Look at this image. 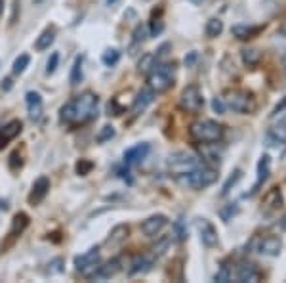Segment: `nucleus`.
Listing matches in <instances>:
<instances>
[{"label": "nucleus", "mask_w": 286, "mask_h": 283, "mask_svg": "<svg viewBox=\"0 0 286 283\" xmlns=\"http://www.w3.org/2000/svg\"><path fill=\"white\" fill-rule=\"evenodd\" d=\"M98 101L100 99L94 92H90V90L82 92L80 96L72 98L61 107V111H59L61 123L67 127H82L86 123H90L92 119H96Z\"/></svg>", "instance_id": "f257e3e1"}, {"label": "nucleus", "mask_w": 286, "mask_h": 283, "mask_svg": "<svg viewBox=\"0 0 286 283\" xmlns=\"http://www.w3.org/2000/svg\"><path fill=\"white\" fill-rule=\"evenodd\" d=\"M217 180V172L212 167H202L199 165L197 169L189 170L185 174H179L178 176V182L187 188H193V189H204L208 186H212Z\"/></svg>", "instance_id": "f03ea898"}, {"label": "nucleus", "mask_w": 286, "mask_h": 283, "mask_svg": "<svg viewBox=\"0 0 286 283\" xmlns=\"http://www.w3.org/2000/svg\"><path fill=\"white\" fill-rule=\"evenodd\" d=\"M191 138L199 143H206V142H219L223 138V127L217 125L215 121L210 119H200L195 121L191 128H189Z\"/></svg>", "instance_id": "7ed1b4c3"}, {"label": "nucleus", "mask_w": 286, "mask_h": 283, "mask_svg": "<svg viewBox=\"0 0 286 283\" xmlns=\"http://www.w3.org/2000/svg\"><path fill=\"white\" fill-rule=\"evenodd\" d=\"M223 103L227 109H233L235 113H252L256 109V99L254 94L248 90L233 88L223 94Z\"/></svg>", "instance_id": "20e7f679"}, {"label": "nucleus", "mask_w": 286, "mask_h": 283, "mask_svg": "<svg viewBox=\"0 0 286 283\" xmlns=\"http://www.w3.org/2000/svg\"><path fill=\"white\" fill-rule=\"evenodd\" d=\"M147 83H149V88L155 94L166 92L174 85V63L170 65V63L158 61L157 65L147 73Z\"/></svg>", "instance_id": "39448f33"}, {"label": "nucleus", "mask_w": 286, "mask_h": 283, "mask_svg": "<svg viewBox=\"0 0 286 283\" xmlns=\"http://www.w3.org/2000/svg\"><path fill=\"white\" fill-rule=\"evenodd\" d=\"M74 266H76V270H78L84 278L92 280L94 274H96V270H98V266H100V249L94 247V249L86 251L84 255L74 256Z\"/></svg>", "instance_id": "423d86ee"}, {"label": "nucleus", "mask_w": 286, "mask_h": 283, "mask_svg": "<svg viewBox=\"0 0 286 283\" xmlns=\"http://www.w3.org/2000/svg\"><path fill=\"white\" fill-rule=\"evenodd\" d=\"M200 163L199 159L191 153H185V151H179V153H174L168 161V167H170L172 174L179 176V174H185L189 170L197 169Z\"/></svg>", "instance_id": "0eeeda50"}, {"label": "nucleus", "mask_w": 286, "mask_h": 283, "mask_svg": "<svg viewBox=\"0 0 286 283\" xmlns=\"http://www.w3.org/2000/svg\"><path fill=\"white\" fill-rule=\"evenodd\" d=\"M179 103L185 111H191V113H197L200 111V107L204 105V98H202V92L197 85H191L183 88L181 96H179Z\"/></svg>", "instance_id": "6e6552de"}, {"label": "nucleus", "mask_w": 286, "mask_h": 283, "mask_svg": "<svg viewBox=\"0 0 286 283\" xmlns=\"http://www.w3.org/2000/svg\"><path fill=\"white\" fill-rule=\"evenodd\" d=\"M254 247H256L257 253L267 256H277L283 249V241L277 236H265V237H259L254 241Z\"/></svg>", "instance_id": "1a4fd4ad"}, {"label": "nucleus", "mask_w": 286, "mask_h": 283, "mask_svg": "<svg viewBox=\"0 0 286 283\" xmlns=\"http://www.w3.org/2000/svg\"><path fill=\"white\" fill-rule=\"evenodd\" d=\"M168 226V218L164 214H155V216H149L145 222L142 224V230L143 234L147 237H157L158 234Z\"/></svg>", "instance_id": "9d476101"}, {"label": "nucleus", "mask_w": 286, "mask_h": 283, "mask_svg": "<svg viewBox=\"0 0 286 283\" xmlns=\"http://www.w3.org/2000/svg\"><path fill=\"white\" fill-rule=\"evenodd\" d=\"M197 228H199L200 241L206 245V247H215L217 245V230L214 228V224L206 218H199L197 220Z\"/></svg>", "instance_id": "9b49d317"}, {"label": "nucleus", "mask_w": 286, "mask_h": 283, "mask_svg": "<svg viewBox=\"0 0 286 283\" xmlns=\"http://www.w3.org/2000/svg\"><path fill=\"white\" fill-rule=\"evenodd\" d=\"M48 191H50V180L46 178V176H40L35 184H33V189H31V193H29V205H40L46 195H48Z\"/></svg>", "instance_id": "f8f14e48"}, {"label": "nucleus", "mask_w": 286, "mask_h": 283, "mask_svg": "<svg viewBox=\"0 0 286 283\" xmlns=\"http://www.w3.org/2000/svg\"><path fill=\"white\" fill-rule=\"evenodd\" d=\"M21 128H23V123L19 119H14V121H10L8 125L0 128V149H4L10 142L15 140L21 134Z\"/></svg>", "instance_id": "ddd939ff"}, {"label": "nucleus", "mask_w": 286, "mask_h": 283, "mask_svg": "<svg viewBox=\"0 0 286 283\" xmlns=\"http://www.w3.org/2000/svg\"><path fill=\"white\" fill-rule=\"evenodd\" d=\"M149 149H151V145L149 143H138V145H134V147H130L124 151V165L130 167V165H138V163H142L143 159L147 157L149 153Z\"/></svg>", "instance_id": "4468645a"}, {"label": "nucleus", "mask_w": 286, "mask_h": 283, "mask_svg": "<svg viewBox=\"0 0 286 283\" xmlns=\"http://www.w3.org/2000/svg\"><path fill=\"white\" fill-rule=\"evenodd\" d=\"M25 101H27V113L33 121H38L42 117V111H44V103H42V98L38 92H27L25 96Z\"/></svg>", "instance_id": "2eb2a0df"}, {"label": "nucleus", "mask_w": 286, "mask_h": 283, "mask_svg": "<svg viewBox=\"0 0 286 283\" xmlns=\"http://www.w3.org/2000/svg\"><path fill=\"white\" fill-rule=\"evenodd\" d=\"M120 270H122V266H120V258H111L109 262L98 266V270H96V274H94L92 280H109V278L116 276Z\"/></svg>", "instance_id": "dca6fc26"}, {"label": "nucleus", "mask_w": 286, "mask_h": 283, "mask_svg": "<svg viewBox=\"0 0 286 283\" xmlns=\"http://www.w3.org/2000/svg\"><path fill=\"white\" fill-rule=\"evenodd\" d=\"M281 207H283L281 189H279V188H273L271 191L265 195V199H263V209H261V211L265 212V214H275V212H279Z\"/></svg>", "instance_id": "f3484780"}, {"label": "nucleus", "mask_w": 286, "mask_h": 283, "mask_svg": "<svg viewBox=\"0 0 286 283\" xmlns=\"http://www.w3.org/2000/svg\"><path fill=\"white\" fill-rule=\"evenodd\" d=\"M153 99H155V92H153L151 88H145V90H142V92L134 98V103H132V115L143 113V111L147 109V105H149V103H153Z\"/></svg>", "instance_id": "a211bd4d"}, {"label": "nucleus", "mask_w": 286, "mask_h": 283, "mask_svg": "<svg viewBox=\"0 0 286 283\" xmlns=\"http://www.w3.org/2000/svg\"><path fill=\"white\" fill-rule=\"evenodd\" d=\"M237 280L241 283L246 282H257L259 280V272L252 262H243L237 266Z\"/></svg>", "instance_id": "6ab92c4d"}, {"label": "nucleus", "mask_w": 286, "mask_h": 283, "mask_svg": "<svg viewBox=\"0 0 286 283\" xmlns=\"http://www.w3.org/2000/svg\"><path fill=\"white\" fill-rule=\"evenodd\" d=\"M153 262H155V256L138 255L134 260H132V264H130V274H132V276H136V274H145V272L151 270Z\"/></svg>", "instance_id": "aec40b11"}, {"label": "nucleus", "mask_w": 286, "mask_h": 283, "mask_svg": "<svg viewBox=\"0 0 286 283\" xmlns=\"http://www.w3.org/2000/svg\"><path fill=\"white\" fill-rule=\"evenodd\" d=\"M29 226V216L25 212H17L14 216V220H12V228H10V232H8V236H10V239H15V237H19L23 232H25V228Z\"/></svg>", "instance_id": "412c9836"}, {"label": "nucleus", "mask_w": 286, "mask_h": 283, "mask_svg": "<svg viewBox=\"0 0 286 283\" xmlns=\"http://www.w3.org/2000/svg\"><path fill=\"white\" fill-rule=\"evenodd\" d=\"M130 234V228L126 224H118V226H114L111 230V234H109V237L105 241V245H109V247H118L122 241L128 237Z\"/></svg>", "instance_id": "4be33fe9"}, {"label": "nucleus", "mask_w": 286, "mask_h": 283, "mask_svg": "<svg viewBox=\"0 0 286 283\" xmlns=\"http://www.w3.org/2000/svg\"><path fill=\"white\" fill-rule=\"evenodd\" d=\"M269 172H271V157L269 155H261L259 159V163H257V182H256V188H254V191H256L259 186L263 184L267 178H269Z\"/></svg>", "instance_id": "5701e85b"}, {"label": "nucleus", "mask_w": 286, "mask_h": 283, "mask_svg": "<svg viewBox=\"0 0 286 283\" xmlns=\"http://www.w3.org/2000/svg\"><path fill=\"white\" fill-rule=\"evenodd\" d=\"M56 41V27H48L46 31H42V35L36 39V44H35V48L38 50V52H42V50H48L52 43Z\"/></svg>", "instance_id": "b1692460"}, {"label": "nucleus", "mask_w": 286, "mask_h": 283, "mask_svg": "<svg viewBox=\"0 0 286 283\" xmlns=\"http://www.w3.org/2000/svg\"><path fill=\"white\" fill-rule=\"evenodd\" d=\"M200 155L204 161H208L210 165H219L221 163V153H217V147H215L214 143V151H210V145H208V142L206 143H202V147L199 149Z\"/></svg>", "instance_id": "393cba45"}, {"label": "nucleus", "mask_w": 286, "mask_h": 283, "mask_svg": "<svg viewBox=\"0 0 286 283\" xmlns=\"http://www.w3.org/2000/svg\"><path fill=\"white\" fill-rule=\"evenodd\" d=\"M261 31V27H246V25H237L233 27V35L241 41H246V39H252L254 35H257Z\"/></svg>", "instance_id": "a878e982"}, {"label": "nucleus", "mask_w": 286, "mask_h": 283, "mask_svg": "<svg viewBox=\"0 0 286 283\" xmlns=\"http://www.w3.org/2000/svg\"><path fill=\"white\" fill-rule=\"evenodd\" d=\"M80 81H82V56H76L74 57V63H72L69 83H71V86H76Z\"/></svg>", "instance_id": "bb28decb"}, {"label": "nucleus", "mask_w": 286, "mask_h": 283, "mask_svg": "<svg viewBox=\"0 0 286 283\" xmlns=\"http://www.w3.org/2000/svg\"><path fill=\"white\" fill-rule=\"evenodd\" d=\"M221 31H223V23H221V19H217V17L208 19V23H206V35H208L210 39L219 37V35H221Z\"/></svg>", "instance_id": "cd10ccee"}, {"label": "nucleus", "mask_w": 286, "mask_h": 283, "mask_svg": "<svg viewBox=\"0 0 286 283\" xmlns=\"http://www.w3.org/2000/svg\"><path fill=\"white\" fill-rule=\"evenodd\" d=\"M157 63L158 61H157V57H155V54H145V56L142 57V61H140V67H138V71L143 73V75H147L149 71L157 65Z\"/></svg>", "instance_id": "c85d7f7f"}, {"label": "nucleus", "mask_w": 286, "mask_h": 283, "mask_svg": "<svg viewBox=\"0 0 286 283\" xmlns=\"http://www.w3.org/2000/svg\"><path fill=\"white\" fill-rule=\"evenodd\" d=\"M118 59H120V52L116 50V48H109V50H105L103 52V56H101V61L107 65V67H113L118 63Z\"/></svg>", "instance_id": "c756f323"}, {"label": "nucleus", "mask_w": 286, "mask_h": 283, "mask_svg": "<svg viewBox=\"0 0 286 283\" xmlns=\"http://www.w3.org/2000/svg\"><path fill=\"white\" fill-rule=\"evenodd\" d=\"M168 245H170V237H168V236L160 237V241H158L157 245H153V247H151V255L153 256H162L164 253H166Z\"/></svg>", "instance_id": "7c9ffc66"}, {"label": "nucleus", "mask_w": 286, "mask_h": 283, "mask_svg": "<svg viewBox=\"0 0 286 283\" xmlns=\"http://www.w3.org/2000/svg\"><path fill=\"white\" fill-rule=\"evenodd\" d=\"M259 57H261V54L257 52L256 48H246V50H243V59L246 65H256L257 61H259Z\"/></svg>", "instance_id": "2f4dec72"}, {"label": "nucleus", "mask_w": 286, "mask_h": 283, "mask_svg": "<svg viewBox=\"0 0 286 283\" xmlns=\"http://www.w3.org/2000/svg\"><path fill=\"white\" fill-rule=\"evenodd\" d=\"M241 176H243V170H235V172H233V174H231V176H229L227 178V182H225V184H223V188H221V195H227L229 191H231V188H233V186L237 184V182H239V180H241Z\"/></svg>", "instance_id": "473e14b6"}, {"label": "nucleus", "mask_w": 286, "mask_h": 283, "mask_svg": "<svg viewBox=\"0 0 286 283\" xmlns=\"http://www.w3.org/2000/svg\"><path fill=\"white\" fill-rule=\"evenodd\" d=\"M63 264H65V260H63L61 256H57V258H54V260H50V262H48V268H46V274H48V276L61 274V272H63Z\"/></svg>", "instance_id": "72a5a7b5"}, {"label": "nucleus", "mask_w": 286, "mask_h": 283, "mask_svg": "<svg viewBox=\"0 0 286 283\" xmlns=\"http://www.w3.org/2000/svg\"><path fill=\"white\" fill-rule=\"evenodd\" d=\"M29 63H31V57H29V54H21V56L14 61V75H21L23 71L27 69Z\"/></svg>", "instance_id": "f704fd0d"}, {"label": "nucleus", "mask_w": 286, "mask_h": 283, "mask_svg": "<svg viewBox=\"0 0 286 283\" xmlns=\"http://www.w3.org/2000/svg\"><path fill=\"white\" fill-rule=\"evenodd\" d=\"M113 136H114V128L111 127V125H105V127H101L100 134L96 136V140L100 142V143H103V142L111 140Z\"/></svg>", "instance_id": "c9c22d12"}, {"label": "nucleus", "mask_w": 286, "mask_h": 283, "mask_svg": "<svg viewBox=\"0 0 286 283\" xmlns=\"http://www.w3.org/2000/svg\"><path fill=\"white\" fill-rule=\"evenodd\" d=\"M94 169V163L92 161H88V159H80L78 163H76V172L80 174V176H86V174H90Z\"/></svg>", "instance_id": "e433bc0d"}, {"label": "nucleus", "mask_w": 286, "mask_h": 283, "mask_svg": "<svg viewBox=\"0 0 286 283\" xmlns=\"http://www.w3.org/2000/svg\"><path fill=\"white\" fill-rule=\"evenodd\" d=\"M214 280L219 283H225L231 280V268H229V264H221V268H219V272L215 274Z\"/></svg>", "instance_id": "4c0bfd02"}, {"label": "nucleus", "mask_w": 286, "mask_h": 283, "mask_svg": "<svg viewBox=\"0 0 286 283\" xmlns=\"http://www.w3.org/2000/svg\"><path fill=\"white\" fill-rule=\"evenodd\" d=\"M57 63H59V54L54 52V54L50 56V59H48V65H46V75H54L56 69H57Z\"/></svg>", "instance_id": "58836bf2"}, {"label": "nucleus", "mask_w": 286, "mask_h": 283, "mask_svg": "<svg viewBox=\"0 0 286 283\" xmlns=\"http://www.w3.org/2000/svg\"><path fill=\"white\" fill-rule=\"evenodd\" d=\"M174 228H176V236H178V239H179V241L187 239V228L183 226V220H181V218H179V220L174 224Z\"/></svg>", "instance_id": "ea45409f"}, {"label": "nucleus", "mask_w": 286, "mask_h": 283, "mask_svg": "<svg viewBox=\"0 0 286 283\" xmlns=\"http://www.w3.org/2000/svg\"><path fill=\"white\" fill-rule=\"evenodd\" d=\"M145 39H147V37H145V25H138L136 31H134V43L140 44V43H143Z\"/></svg>", "instance_id": "a19ab883"}, {"label": "nucleus", "mask_w": 286, "mask_h": 283, "mask_svg": "<svg viewBox=\"0 0 286 283\" xmlns=\"http://www.w3.org/2000/svg\"><path fill=\"white\" fill-rule=\"evenodd\" d=\"M212 107H214V111L215 113H223L227 107H225V103H223V98H214L212 99Z\"/></svg>", "instance_id": "79ce46f5"}, {"label": "nucleus", "mask_w": 286, "mask_h": 283, "mask_svg": "<svg viewBox=\"0 0 286 283\" xmlns=\"http://www.w3.org/2000/svg\"><path fill=\"white\" fill-rule=\"evenodd\" d=\"M162 29H164V23L160 21V19H153V25H151V37H157L162 33Z\"/></svg>", "instance_id": "37998d69"}, {"label": "nucleus", "mask_w": 286, "mask_h": 283, "mask_svg": "<svg viewBox=\"0 0 286 283\" xmlns=\"http://www.w3.org/2000/svg\"><path fill=\"white\" fill-rule=\"evenodd\" d=\"M195 59H197V52H191V54L185 57V65H187V67H191V65L195 63Z\"/></svg>", "instance_id": "c03bdc74"}, {"label": "nucleus", "mask_w": 286, "mask_h": 283, "mask_svg": "<svg viewBox=\"0 0 286 283\" xmlns=\"http://www.w3.org/2000/svg\"><path fill=\"white\" fill-rule=\"evenodd\" d=\"M2 10H4V0H0V14H2Z\"/></svg>", "instance_id": "a18cd8bd"}, {"label": "nucleus", "mask_w": 286, "mask_h": 283, "mask_svg": "<svg viewBox=\"0 0 286 283\" xmlns=\"http://www.w3.org/2000/svg\"><path fill=\"white\" fill-rule=\"evenodd\" d=\"M189 2H193V4H202V0H189Z\"/></svg>", "instance_id": "49530a36"}, {"label": "nucleus", "mask_w": 286, "mask_h": 283, "mask_svg": "<svg viewBox=\"0 0 286 283\" xmlns=\"http://www.w3.org/2000/svg\"><path fill=\"white\" fill-rule=\"evenodd\" d=\"M0 209H6V203H2V201H0Z\"/></svg>", "instance_id": "de8ad7c7"}, {"label": "nucleus", "mask_w": 286, "mask_h": 283, "mask_svg": "<svg viewBox=\"0 0 286 283\" xmlns=\"http://www.w3.org/2000/svg\"><path fill=\"white\" fill-rule=\"evenodd\" d=\"M114 2H116V0H107V4H109V6H111V4H114Z\"/></svg>", "instance_id": "09e8293b"}, {"label": "nucleus", "mask_w": 286, "mask_h": 283, "mask_svg": "<svg viewBox=\"0 0 286 283\" xmlns=\"http://www.w3.org/2000/svg\"><path fill=\"white\" fill-rule=\"evenodd\" d=\"M35 2H40V0H35Z\"/></svg>", "instance_id": "8fccbe9b"}]
</instances>
